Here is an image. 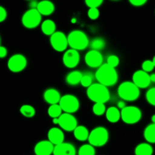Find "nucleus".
<instances>
[{
    "mask_svg": "<svg viewBox=\"0 0 155 155\" xmlns=\"http://www.w3.org/2000/svg\"><path fill=\"white\" fill-rule=\"evenodd\" d=\"M95 78L98 83L108 87L117 83L118 73L116 71V68L105 63L102 64L99 68H97L95 73Z\"/></svg>",
    "mask_w": 155,
    "mask_h": 155,
    "instance_id": "nucleus-1",
    "label": "nucleus"
},
{
    "mask_svg": "<svg viewBox=\"0 0 155 155\" xmlns=\"http://www.w3.org/2000/svg\"><path fill=\"white\" fill-rule=\"evenodd\" d=\"M87 96L93 102L105 104L110 100V94L107 87L97 82L87 87Z\"/></svg>",
    "mask_w": 155,
    "mask_h": 155,
    "instance_id": "nucleus-2",
    "label": "nucleus"
},
{
    "mask_svg": "<svg viewBox=\"0 0 155 155\" xmlns=\"http://www.w3.org/2000/svg\"><path fill=\"white\" fill-rule=\"evenodd\" d=\"M68 46L71 49L78 50H84L90 44L87 34L80 30H74L67 36Z\"/></svg>",
    "mask_w": 155,
    "mask_h": 155,
    "instance_id": "nucleus-3",
    "label": "nucleus"
},
{
    "mask_svg": "<svg viewBox=\"0 0 155 155\" xmlns=\"http://www.w3.org/2000/svg\"><path fill=\"white\" fill-rule=\"evenodd\" d=\"M118 95L124 101H135L139 97L140 88L132 81H124L118 87Z\"/></svg>",
    "mask_w": 155,
    "mask_h": 155,
    "instance_id": "nucleus-4",
    "label": "nucleus"
},
{
    "mask_svg": "<svg viewBox=\"0 0 155 155\" xmlns=\"http://www.w3.org/2000/svg\"><path fill=\"white\" fill-rule=\"evenodd\" d=\"M87 140L94 147L104 146L109 140L108 130L104 126H97L91 131Z\"/></svg>",
    "mask_w": 155,
    "mask_h": 155,
    "instance_id": "nucleus-5",
    "label": "nucleus"
},
{
    "mask_svg": "<svg viewBox=\"0 0 155 155\" xmlns=\"http://www.w3.org/2000/svg\"><path fill=\"white\" fill-rule=\"evenodd\" d=\"M121 120L128 125H133L138 123L141 119V111L135 106H126L120 110Z\"/></svg>",
    "mask_w": 155,
    "mask_h": 155,
    "instance_id": "nucleus-6",
    "label": "nucleus"
},
{
    "mask_svg": "<svg viewBox=\"0 0 155 155\" xmlns=\"http://www.w3.org/2000/svg\"><path fill=\"white\" fill-rule=\"evenodd\" d=\"M42 15L37 8H30L25 12L21 18V23L28 29H34L41 25Z\"/></svg>",
    "mask_w": 155,
    "mask_h": 155,
    "instance_id": "nucleus-7",
    "label": "nucleus"
},
{
    "mask_svg": "<svg viewBox=\"0 0 155 155\" xmlns=\"http://www.w3.org/2000/svg\"><path fill=\"white\" fill-rule=\"evenodd\" d=\"M59 104L62 112L71 114L77 112L80 107L78 99L72 94H65L61 97Z\"/></svg>",
    "mask_w": 155,
    "mask_h": 155,
    "instance_id": "nucleus-8",
    "label": "nucleus"
},
{
    "mask_svg": "<svg viewBox=\"0 0 155 155\" xmlns=\"http://www.w3.org/2000/svg\"><path fill=\"white\" fill-rule=\"evenodd\" d=\"M51 47L56 52H64L67 50L68 44L67 36L62 31H56L50 36Z\"/></svg>",
    "mask_w": 155,
    "mask_h": 155,
    "instance_id": "nucleus-9",
    "label": "nucleus"
},
{
    "mask_svg": "<svg viewBox=\"0 0 155 155\" xmlns=\"http://www.w3.org/2000/svg\"><path fill=\"white\" fill-rule=\"evenodd\" d=\"M28 61L24 55L16 53L9 58L8 61V68L11 71L15 73L21 72L26 68Z\"/></svg>",
    "mask_w": 155,
    "mask_h": 155,
    "instance_id": "nucleus-10",
    "label": "nucleus"
},
{
    "mask_svg": "<svg viewBox=\"0 0 155 155\" xmlns=\"http://www.w3.org/2000/svg\"><path fill=\"white\" fill-rule=\"evenodd\" d=\"M59 125L62 129L66 132H73L78 126L77 119L71 113H62L59 118Z\"/></svg>",
    "mask_w": 155,
    "mask_h": 155,
    "instance_id": "nucleus-11",
    "label": "nucleus"
},
{
    "mask_svg": "<svg viewBox=\"0 0 155 155\" xmlns=\"http://www.w3.org/2000/svg\"><path fill=\"white\" fill-rule=\"evenodd\" d=\"M80 54L78 51L74 49L65 50L62 56V62L64 65L68 68H74L80 62Z\"/></svg>",
    "mask_w": 155,
    "mask_h": 155,
    "instance_id": "nucleus-12",
    "label": "nucleus"
},
{
    "mask_svg": "<svg viewBox=\"0 0 155 155\" xmlns=\"http://www.w3.org/2000/svg\"><path fill=\"white\" fill-rule=\"evenodd\" d=\"M103 60H104V58H103L102 54L101 52L97 50H89L84 56V62L86 65L92 68H99L102 65Z\"/></svg>",
    "mask_w": 155,
    "mask_h": 155,
    "instance_id": "nucleus-13",
    "label": "nucleus"
},
{
    "mask_svg": "<svg viewBox=\"0 0 155 155\" xmlns=\"http://www.w3.org/2000/svg\"><path fill=\"white\" fill-rule=\"evenodd\" d=\"M132 82L139 88H146L151 82L150 74L143 70H138L132 74Z\"/></svg>",
    "mask_w": 155,
    "mask_h": 155,
    "instance_id": "nucleus-14",
    "label": "nucleus"
},
{
    "mask_svg": "<svg viewBox=\"0 0 155 155\" xmlns=\"http://www.w3.org/2000/svg\"><path fill=\"white\" fill-rule=\"evenodd\" d=\"M54 145L49 140L40 141L35 144L34 151L35 155H52Z\"/></svg>",
    "mask_w": 155,
    "mask_h": 155,
    "instance_id": "nucleus-15",
    "label": "nucleus"
},
{
    "mask_svg": "<svg viewBox=\"0 0 155 155\" xmlns=\"http://www.w3.org/2000/svg\"><path fill=\"white\" fill-rule=\"evenodd\" d=\"M53 155H76V149L71 143L62 142L54 146Z\"/></svg>",
    "mask_w": 155,
    "mask_h": 155,
    "instance_id": "nucleus-16",
    "label": "nucleus"
},
{
    "mask_svg": "<svg viewBox=\"0 0 155 155\" xmlns=\"http://www.w3.org/2000/svg\"><path fill=\"white\" fill-rule=\"evenodd\" d=\"M47 138H48L49 141L55 146L64 142L65 135H64V132H62V129L53 127L47 132Z\"/></svg>",
    "mask_w": 155,
    "mask_h": 155,
    "instance_id": "nucleus-17",
    "label": "nucleus"
},
{
    "mask_svg": "<svg viewBox=\"0 0 155 155\" xmlns=\"http://www.w3.org/2000/svg\"><path fill=\"white\" fill-rule=\"evenodd\" d=\"M37 9L41 15L49 16L54 12L55 5L50 0H42L37 4Z\"/></svg>",
    "mask_w": 155,
    "mask_h": 155,
    "instance_id": "nucleus-18",
    "label": "nucleus"
},
{
    "mask_svg": "<svg viewBox=\"0 0 155 155\" xmlns=\"http://www.w3.org/2000/svg\"><path fill=\"white\" fill-rule=\"evenodd\" d=\"M61 94L59 91L55 88H48L44 91V99L47 104H59L61 99Z\"/></svg>",
    "mask_w": 155,
    "mask_h": 155,
    "instance_id": "nucleus-19",
    "label": "nucleus"
},
{
    "mask_svg": "<svg viewBox=\"0 0 155 155\" xmlns=\"http://www.w3.org/2000/svg\"><path fill=\"white\" fill-rule=\"evenodd\" d=\"M106 118L108 122L111 123H116L121 119L120 110L116 107H110L106 110Z\"/></svg>",
    "mask_w": 155,
    "mask_h": 155,
    "instance_id": "nucleus-20",
    "label": "nucleus"
},
{
    "mask_svg": "<svg viewBox=\"0 0 155 155\" xmlns=\"http://www.w3.org/2000/svg\"><path fill=\"white\" fill-rule=\"evenodd\" d=\"M83 74L80 71H72L65 77V81L68 85L75 86L81 83Z\"/></svg>",
    "mask_w": 155,
    "mask_h": 155,
    "instance_id": "nucleus-21",
    "label": "nucleus"
},
{
    "mask_svg": "<svg viewBox=\"0 0 155 155\" xmlns=\"http://www.w3.org/2000/svg\"><path fill=\"white\" fill-rule=\"evenodd\" d=\"M56 23L51 19H47L41 24V31L45 35L51 36L52 34L56 32Z\"/></svg>",
    "mask_w": 155,
    "mask_h": 155,
    "instance_id": "nucleus-22",
    "label": "nucleus"
},
{
    "mask_svg": "<svg viewBox=\"0 0 155 155\" xmlns=\"http://www.w3.org/2000/svg\"><path fill=\"white\" fill-rule=\"evenodd\" d=\"M89 131L84 126H78L73 131L74 137L80 141H84L88 139Z\"/></svg>",
    "mask_w": 155,
    "mask_h": 155,
    "instance_id": "nucleus-23",
    "label": "nucleus"
},
{
    "mask_svg": "<svg viewBox=\"0 0 155 155\" xmlns=\"http://www.w3.org/2000/svg\"><path fill=\"white\" fill-rule=\"evenodd\" d=\"M135 155H152L153 147L149 143H141L135 149Z\"/></svg>",
    "mask_w": 155,
    "mask_h": 155,
    "instance_id": "nucleus-24",
    "label": "nucleus"
},
{
    "mask_svg": "<svg viewBox=\"0 0 155 155\" xmlns=\"http://www.w3.org/2000/svg\"><path fill=\"white\" fill-rule=\"evenodd\" d=\"M144 138L149 144L155 143V123L148 125L144 130Z\"/></svg>",
    "mask_w": 155,
    "mask_h": 155,
    "instance_id": "nucleus-25",
    "label": "nucleus"
},
{
    "mask_svg": "<svg viewBox=\"0 0 155 155\" xmlns=\"http://www.w3.org/2000/svg\"><path fill=\"white\" fill-rule=\"evenodd\" d=\"M20 113L22 116H25L27 118H32L35 116L36 110L33 106L29 105V104H25L21 107Z\"/></svg>",
    "mask_w": 155,
    "mask_h": 155,
    "instance_id": "nucleus-26",
    "label": "nucleus"
},
{
    "mask_svg": "<svg viewBox=\"0 0 155 155\" xmlns=\"http://www.w3.org/2000/svg\"><path fill=\"white\" fill-rule=\"evenodd\" d=\"M47 113H48L49 116L51 118H59V116L62 115V110L59 104H52L48 108Z\"/></svg>",
    "mask_w": 155,
    "mask_h": 155,
    "instance_id": "nucleus-27",
    "label": "nucleus"
},
{
    "mask_svg": "<svg viewBox=\"0 0 155 155\" xmlns=\"http://www.w3.org/2000/svg\"><path fill=\"white\" fill-rule=\"evenodd\" d=\"M95 153L94 147L90 144H83L78 150V155H95Z\"/></svg>",
    "mask_w": 155,
    "mask_h": 155,
    "instance_id": "nucleus-28",
    "label": "nucleus"
},
{
    "mask_svg": "<svg viewBox=\"0 0 155 155\" xmlns=\"http://www.w3.org/2000/svg\"><path fill=\"white\" fill-rule=\"evenodd\" d=\"M90 47L91 50H97V51H101L103 49H104L106 46L105 41L104 39L100 38V37H97V38L93 39L90 42Z\"/></svg>",
    "mask_w": 155,
    "mask_h": 155,
    "instance_id": "nucleus-29",
    "label": "nucleus"
},
{
    "mask_svg": "<svg viewBox=\"0 0 155 155\" xmlns=\"http://www.w3.org/2000/svg\"><path fill=\"white\" fill-rule=\"evenodd\" d=\"M93 113L96 116H102L106 113V106L105 104L103 103H94L93 106Z\"/></svg>",
    "mask_w": 155,
    "mask_h": 155,
    "instance_id": "nucleus-30",
    "label": "nucleus"
},
{
    "mask_svg": "<svg viewBox=\"0 0 155 155\" xmlns=\"http://www.w3.org/2000/svg\"><path fill=\"white\" fill-rule=\"evenodd\" d=\"M80 84H81V86L84 87H88L93 84V78H92V75L90 74H83L82 78H81V83Z\"/></svg>",
    "mask_w": 155,
    "mask_h": 155,
    "instance_id": "nucleus-31",
    "label": "nucleus"
},
{
    "mask_svg": "<svg viewBox=\"0 0 155 155\" xmlns=\"http://www.w3.org/2000/svg\"><path fill=\"white\" fill-rule=\"evenodd\" d=\"M146 100L150 105L155 107V87H151L146 93Z\"/></svg>",
    "mask_w": 155,
    "mask_h": 155,
    "instance_id": "nucleus-32",
    "label": "nucleus"
},
{
    "mask_svg": "<svg viewBox=\"0 0 155 155\" xmlns=\"http://www.w3.org/2000/svg\"><path fill=\"white\" fill-rule=\"evenodd\" d=\"M107 63L113 68H116L120 64V59L116 55H110L107 57Z\"/></svg>",
    "mask_w": 155,
    "mask_h": 155,
    "instance_id": "nucleus-33",
    "label": "nucleus"
},
{
    "mask_svg": "<svg viewBox=\"0 0 155 155\" xmlns=\"http://www.w3.org/2000/svg\"><path fill=\"white\" fill-rule=\"evenodd\" d=\"M154 68V65H153L152 60H145L141 64V68H142L141 70H143V71H146L147 73L153 71Z\"/></svg>",
    "mask_w": 155,
    "mask_h": 155,
    "instance_id": "nucleus-34",
    "label": "nucleus"
},
{
    "mask_svg": "<svg viewBox=\"0 0 155 155\" xmlns=\"http://www.w3.org/2000/svg\"><path fill=\"white\" fill-rule=\"evenodd\" d=\"M100 16V12L98 8H89L87 11V17L91 20H97Z\"/></svg>",
    "mask_w": 155,
    "mask_h": 155,
    "instance_id": "nucleus-35",
    "label": "nucleus"
},
{
    "mask_svg": "<svg viewBox=\"0 0 155 155\" xmlns=\"http://www.w3.org/2000/svg\"><path fill=\"white\" fill-rule=\"evenodd\" d=\"M104 0H84L86 5L88 8H98L102 5Z\"/></svg>",
    "mask_w": 155,
    "mask_h": 155,
    "instance_id": "nucleus-36",
    "label": "nucleus"
},
{
    "mask_svg": "<svg viewBox=\"0 0 155 155\" xmlns=\"http://www.w3.org/2000/svg\"><path fill=\"white\" fill-rule=\"evenodd\" d=\"M129 1L131 5H134V6L139 7L144 5L147 2V0H129Z\"/></svg>",
    "mask_w": 155,
    "mask_h": 155,
    "instance_id": "nucleus-37",
    "label": "nucleus"
},
{
    "mask_svg": "<svg viewBox=\"0 0 155 155\" xmlns=\"http://www.w3.org/2000/svg\"><path fill=\"white\" fill-rule=\"evenodd\" d=\"M7 17V12L2 6L0 5V23L5 20Z\"/></svg>",
    "mask_w": 155,
    "mask_h": 155,
    "instance_id": "nucleus-38",
    "label": "nucleus"
},
{
    "mask_svg": "<svg viewBox=\"0 0 155 155\" xmlns=\"http://www.w3.org/2000/svg\"><path fill=\"white\" fill-rule=\"evenodd\" d=\"M7 55V49L5 47L0 46V58L5 57Z\"/></svg>",
    "mask_w": 155,
    "mask_h": 155,
    "instance_id": "nucleus-39",
    "label": "nucleus"
},
{
    "mask_svg": "<svg viewBox=\"0 0 155 155\" xmlns=\"http://www.w3.org/2000/svg\"><path fill=\"white\" fill-rule=\"evenodd\" d=\"M126 107V104L124 101H120L118 103H117V108L120 109V110H122V109H123Z\"/></svg>",
    "mask_w": 155,
    "mask_h": 155,
    "instance_id": "nucleus-40",
    "label": "nucleus"
},
{
    "mask_svg": "<svg viewBox=\"0 0 155 155\" xmlns=\"http://www.w3.org/2000/svg\"><path fill=\"white\" fill-rule=\"evenodd\" d=\"M150 79L151 82L155 83V73H153V74H150Z\"/></svg>",
    "mask_w": 155,
    "mask_h": 155,
    "instance_id": "nucleus-41",
    "label": "nucleus"
},
{
    "mask_svg": "<svg viewBox=\"0 0 155 155\" xmlns=\"http://www.w3.org/2000/svg\"><path fill=\"white\" fill-rule=\"evenodd\" d=\"M53 123L55 125H58V123H59V120H58V118L53 119Z\"/></svg>",
    "mask_w": 155,
    "mask_h": 155,
    "instance_id": "nucleus-42",
    "label": "nucleus"
},
{
    "mask_svg": "<svg viewBox=\"0 0 155 155\" xmlns=\"http://www.w3.org/2000/svg\"><path fill=\"white\" fill-rule=\"evenodd\" d=\"M151 121L152 123H155V114H153V116H151Z\"/></svg>",
    "mask_w": 155,
    "mask_h": 155,
    "instance_id": "nucleus-43",
    "label": "nucleus"
},
{
    "mask_svg": "<svg viewBox=\"0 0 155 155\" xmlns=\"http://www.w3.org/2000/svg\"><path fill=\"white\" fill-rule=\"evenodd\" d=\"M71 23H72V24H74V23H75V22H76V19H75V18L71 19Z\"/></svg>",
    "mask_w": 155,
    "mask_h": 155,
    "instance_id": "nucleus-44",
    "label": "nucleus"
},
{
    "mask_svg": "<svg viewBox=\"0 0 155 155\" xmlns=\"http://www.w3.org/2000/svg\"><path fill=\"white\" fill-rule=\"evenodd\" d=\"M152 62H153V65H154V67H155V56H153V60H152Z\"/></svg>",
    "mask_w": 155,
    "mask_h": 155,
    "instance_id": "nucleus-45",
    "label": "nucleus"
},
{
    "mask_svg": "<svg viewBox=\"0 0 155 155\" xmlns=\"http://www.w3.org/2000/svg\"><path fill=\"white\" fill-rule=\"evenodd\" d=\"M112 1H117V0H112Z\"/></svg>",
    "mask_w": 155,
    "mask_h": 155,
    "instance_id": "nucleus-46",
    "label": "nucleus"
},
{
    "mask_svg": "<svg viewBox=\"0 0 155 155\" xmlns=\"http://www.w3.org/2000/svg\"><path fill=\"white\" fill-rule=\"evenodd\" d=\"M0 43H1V38H0ZM0 46H1V45H0Z\"/></svg>",
    "mask_w": 155,
    "mask_h": 155,
    "instance_id": "nucleus-47",
    "label": "nucleus"
},
{
    "mask_svg": "<svg viewBox=\"0 0 155 155\" xmlns=\"http://www.w3.org/2000/svg\"><path fill=\"white\" fill-rule=\"evenodd\" d=\"M28 1H31V0H28Z\"/></svg>",
    "mask_w": 155,
    "mask_h": 155,
    "instance_id": "nucleus-48",
    "label": "nucleus"
}]
</instances>
